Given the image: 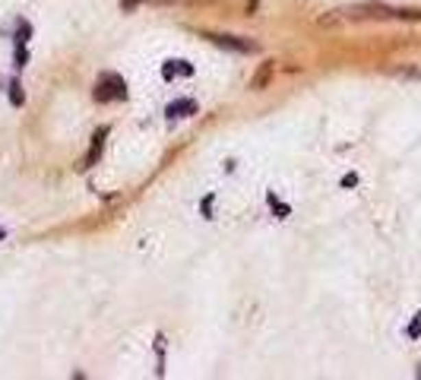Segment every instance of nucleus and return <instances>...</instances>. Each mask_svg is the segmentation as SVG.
Returning <instances> with one entry per match:
<instances>
[{"mask_svg": "<svg viewBox=\"0 0 421 380\" xmlns=\"http://www.w3.org/2000/svg\"><path fill=\"white\" fill-rule=\"evenodd\" d=\"M127 99V83L121 73H101L95 80V102H121Z\"/></svg>", "mask_w": 421, "mask_h": 380, "instance_id": "f257e3e1", "label": "nucleus"}, {"mask_svg": "<svg viewBox=\"0 0 421 380\" xmlns=\"http://www.w3.org/2000/svg\"><path fill=\"white\" fill-rule=\"evenodd\" d=\"M209 42H215V45H222V48H232V51H256V45L254 42H241L238 35H206Z\"/></svg>", "mask_w": 421, "mask_h": 380, "instance_id": "f03ea898", "label": "nucleus"}, {"mask_svg": "<svg viewBox=\"0 0 421 380\" xmlns=\"http://www.w3.org/2000/svg\"><path fill=\"white\" fill-rule=\"evenodd\" d=\"M105 136H108V127H101V130H95V136H92V149H89V156H86V168L99 162L101 149H105Z\"/></svg>", "mask_w": 421, "mask_h": 380, "instance_id": "7ed1b4c3", "label": "nucleus"}, {"mask_svg": "<svg viewBox=\"0 0 421 380\" xmlns=\"http://www.w3.org/2000/svg\"><path fill=\"white\" fill-rule=\"evenodd\" d=\"M197 111V102L193 99H181V102H171L168 105V117H187Z\"/></svg>", "mask_w": 421, "mask_h": 380, "instance_id": "20e7f679", "label": "nucleus"}, {"mask_svg": "<svg viewBox=\"0 0 421 380\" xmlns=\"http://www.w3.org/2000/svg\"><path fill=\"white\" fill-rule=\"evenodd\" d=\"M269 73H273V64H263V67H260V73L250 80V89H263L266 80H269Z\"/></svg>", "mask_w": 421, "mask_h": 380, "instance_id": "39448f33", "label": "nucleus"}, {"mask_svg": "<svg viewBox=\"0 0 421 380\" xmlns=\"http://www.w3.org/2000/svg\"><path fill=\"white\" fill-rule=\"evenodd\" d=\"M162 73L168 76V80H171L174 73H181V76H187L190 73V67L184 64V60H171V64H165V70H162Z\"/></svg>", "mask_w": 421, "mask_h": 380, "instance_id": "423d86ee", "label": "nucleus"}, {"mask_svg": "<svg viewBox=\"0 0 421 380\" xmlns=\"http://www.w3.org/2000/svg\"><path fill=\"white\" fill-rule=\"evenodd\" d=\"M23 99L25 95H23V89H19V83H13L10 86V102H13V105H23Z\"/></svg>", "mask_w": 421, "mask_h": 380, "instance_id": "0eeeda50", "label": "nucleus"}, {"mask_svg": "<svg viewBox=\"0 0 421 380\" xmlns=\"http://www.w3.org/2000/svg\"><path fill=\"white\" fill-rule=\"evenodd\" d=\"M409 336H421V314H415V323H412V326H409Z\"/></svg>", "mask_w": 421, "mask_h": 380, "instance_id": "6e6552de", "label": "nucleus"}]
</instances>
